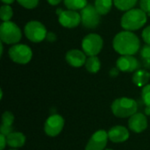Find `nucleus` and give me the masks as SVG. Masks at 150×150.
Wrapping results in <instances>:
<instances>
[{
  "instance_id": "f257e3e1",
  "label": "nucleus",
  "mask_w": 150,
  "mask_h": 150,
  "mask_svg": "<svg viewBox=\"0 0 150 150\" xmlns=\"http://www.w3.org/2000/svg\"><path fill=\"white\" fill-rule=\"evenodd\" d=\"M112 47L114 50L121 55H134L139 52L141 41L135 33L124 30L114 36Z\"/></svg>"
},
{
  "instance_id": "f03ea898",
  "label": "nucleus",
  "mask_w": 150,
  "mask_h": 150,
  "mask_svg": "<svg viewBox=\"0 0 150 150\" xmlns=\"http://www.w3.org/2000/svg\"><path fill=\"white\" fill-rule=\"evenodd\" d=\"M148 20V15L141 8H134L126 11L121 17L120 25L125 31L134 32L143 27Z\"/></svg>"
},
{
  "instance_id": "7ed1b4c3",
  "label": "nucleus",
  "mask_w": 150,
  "mask_h": 150,
  "mask_svg": "<svg viewBox=\"0 0 150 150\" xmlns=\"http://www.w3.org/2000/svg\"><path fill=\"white\" fill-rule=\"evenodd\" d=\"M112 112L118 118H130L137 112L138 105L135 100L128 98H120L112 104Z\"/></svg>"
},
{
  "instance_id": "20e7f679",
  "label": "nucleus",
  "mask_w": 150,
  "mask_h": 150,
  "mask_svg": "<svg viewBox=\"0 0 150 150\" xmlns=\"http://www.w3.org/2000/svg\"><path fill=\"white\" fill-rule=\"evenodd\" d=\"M22 38L20 28L12 21L2 22L0 25V40L7 45L18 44Z\"/></svg>"
},
{
  "instance_id": "39448f33",
  "label": "nucleus",
  "mask_w": 150,
  "mask_h": 150,
  "mask_svg": "<svg viewBox=\"0 0 150 150\" xmlns=\"http://www.w3.org/2000/svg\"><path fill=\"white\" fill-rule=\"evenodd\" d=\"M47 31L46 26L38 20H31L27 22L24 27V33L30 41L40 43L47 38Z\"/></svg>"
},
{
  "instance_id": "423d86ee",
  "label": "nucleus",
  "mask_w": 150,
  "mask_h": 150,
  "mask_svg": "<svg viewBox=\"0 0 150 150\" xmlns=\"http://www.w3.org/2000/svg\"><path fill=\"white\" fill-rule=\"evenodd\" d=\"M104 40L98 33H89L82 40V48L88 56H97L102 50Z\"/></svg>"
},
{
  "instance_id": "0eeeda50",
  "label": "nucleus",
  "mask_w": 150,
  "mask_h": 150,
  "mask_svg": "<svg viewBox=\"0 0 150 150\" xmlns=\"http://www.w3.org/2000/svg\"><path fill=\"white\" fill-rule=\"evenodd\" d=\"M8 54L12 62L18 64H26L32 60L33 51L29 46L18 43L9 48Z\"/></svg>"
},
{
  "instance_id": "6e6552de",
  "label": "nucleus",
  "mask_w": 150,
  "mask_h": 150,
  "mask_svg": "<svg viewBox=\"0 0 150 150\" xmlns=\"http://www.w3.org/2000/svg\"><path fill=\"white\" fill-rule=\"evenodd\" d=\"M81 23L87 29H95L101 20V15L98 12L95 6L88 4L80 12Z\"/></svg>"
},
{
  "instance_id": "1a4fd4ad",
  "label": "nucleus",
  "mask_w": 150,
  "mask_h": 150,
  "mask_svg": "<svg viewBox=\"0 0 150 150\" xmlns=\"http://www.w3.org/2000/svg\"><path fill=\"white\" fill-rule=\"evenodd\" d=\"M64 127V119L58 114H54L47 118L45 122V133L50 137L57 136Z\"/></svg>"
},
{
  "instance_id": "9d476101",
  "label": "nucleus",
  "mask_w": 150,
  "mask_h": 150,
  "mask_svg": "<svg viewBox=\"0 0 150 150\" xmlns=\"http://www.w3.org/2000/svg\"><path fill=\"white\" fill-rule=\"evenodd\" d=\"M58 20L61 25L65 28H75L81 23V15L76 11L66 10L58 15Z\"/></svg>"
},
{
  "instance_id": "9b49d317",
  "label": "nucleus",
  "mask_w": 150,
  "mask_h": 150,
  "mask_svg": "<svg viewBox=\"0 0 150 150\" xmlns=\"http://www.w3.org/2000/svg\"><path fill=\"white\" fill-rule=\"evenodd\" d=\"M108 139V134L105 131H97L89 140L85 150H105Z\"/></svg>"
},
{
  "instance_id": "f8f14e48",
  "label": "nucleus",
  "mask_w": 150,
  "mask_h": 150,
  "mask_svg": "<svg viewBox=\"0 0 150 150\" xmlns=\"http://www.w3.org/2000/svg\"><path fill=\"white\" fill-rule=\"evenodd\" d=\"M116 66L122 72H135L140 68V62L134 55H121L117 60Z\"/></svg>"
},
{
  "instance_id": "ddd939ff",
  "label": "nucleus",
  "mask_w": 150,
  "mask_h": 150,
  "mask_svg": "<svg viewBox=\"0 0 150 150\" xmlns=\"http://www.w3.org/2000/svg\"><path fill=\"white\" fill-rule=\"evenodd\" d=\"M128 127L134 133H142L145 131L148 127V120L146 115L141 112H136L130 117L128 120Z\"/></svg>"
},
{
  "instance_id": "4468645a",
  "label": "nucleus",
  "mask_w": 150,
  "mask_h": 150,
  "mask_svg": "<svg viewBox=\"0 0 150 150\" xmlns=\"http://www.w3.org/2000/svg\"><path fill=\"white\" fill-rule=\"evenodd\" d=\"M86 54L83 51L79 49H71L66 54V61L67 62L75 68H80L85 65L86 62Z\"/></svg>"
},
{
  "instance_id": "2eb2a0df",
  "label": "nucleus",
  "mask_w": 150,
  "mask_h": 150,
  "mask_svg": "<svg viewBox=\"0 0 150 150\" xmlns=\"http://www.w3.org/2000/svg\"><path fill=\"white\" fill-rule=\"evenodd\" d=\"M107 134L109 140L114 143L124 142L129 138V132L123 126H115L112 127Z\"/></svg>"
},
{
  "instance_id": "dca6fc26",
  "label": "nucleus",
  "mask_w": 150,
  "mask_h": 150,
  "mask_svg": "<svg viewBox=\"0 0 150 150\" xmlns=\"http://www.w3.org/2000/svg\"><path fill=\"white\" fill-rule=\"evenodd\" d=\"M14 121V115L11 112H4L2 115V125L0 127L1 134L7 136L12 133V124Z\"/></svg>"
},
{
  "instance_id": "f3484780",
  "label": "nucleus",
  "mask_w": 150,
  "mask_h": 150,
  "mask_svg": "<svg viewBox=\"0 0 150 150\" xmlns=\"http://www.w3.org/2000/svg\"><path fill=\"white\" fill-rule=\"evenodd\" d=\"M7 145L11 148L17 149L23 147L25 142V136L19 132H12L6 136Z\"/></svg>"
},
{
  "instance_id": "a211bd4d",
  "label": "nucleus",
  "mask_w": 150,
  "mask_h": 150,
  "mask_svg": "<svg viewBox=\"0 0 150 150\" xmlns=\"http://www.w3.org/2000/svg\"><path fill=\"white\" fill-rule=\"evenodd\" d=\"M150 79V73L145 69H138L134 73L133 83L138 87H144Z\"/></svg>"
},
{
  "instance_id": "6ab92c4d",
  "label": "nucleus",
  "mask_w": 150,
  "mask_h": 150,
  "mask_svg": "<svg viewBox=\"0 0 150 150\" xmlns=\"http://www.w3.org/2000/svg\"><path fill=\"white\" fill-rule=\"evenodd\" d=\"M113 4V0H95V8L98 12L103 16L106 15L112 10Z\"/></svg>"
},
{
  "instance_id": "aec40b11",
  "label": "nucleus",
  "mask_w": 150,
  "mask_h": 150,
  "mask_svg": "<svg viewBox=\"0 0 150 150\" xmlns=\"http://www.w3.org/2000/svg\"><path fill=\"white\" fill-rule=\"evenodd\" d=\"M86 69L92 74H95L99 71L101 68V62L98 56H89L85 62Z\"/></svg>"
},
{
  "instance_id": "412c9836",
  "label": "nucleus",
  "mask_w": 150,
  "mask_h": 150,
  "mask_svg": "<svg viewBox=\"0 0 150 150\" xmlns=\"http://www.w3.org/2000/svg\"><path fill=\"white\" fill-rule=\"evenodd\" d=\"M137 2L138 0H113V4L118 10L127 11L131 9H134Z\"/></svg>"
},
{
  "instance_id": "4be33fe9",
  "label": "nucleus",
  "mask_w": 150,
  "mask_h": 150,
  "mask_svg": "<svg viewBox=\"0 0 150 150\" xmlns=\"http://www.w3.org/2000/svg\"><path fill=\"white\" fill-rule=\"evenodd\" d=\"M63 3L68 10L76 11L78 10H83L88 5L87 0H63Z\"/></svg>"
},
{
  "instance_id": "5701e85b",
  "label": "nucleus",
  "mask_w": 150,
  "mask_h": 150,
  "mask_svg": "<svg viewBox=\"0 0 150 150\" xmlns=\"http://www.w3.org/2000/svg\"><path fill=\"white\" fill-rule=\"evenodd\" d=\"M142 99L146 105L145 113L146 115H150V84H147L143 87L142 91Z\"/></svg>"
},
{
  "instance_id": "b1692460",
  "label": "nucleus",
  "mask_w": 150,
  "mask_h": 150,
  "mask_svg": "<svg viewBox=\"0 0 150 150\" xmlns=\"http://www.w3.org/2000/svg\"><path fill=\"white\" fill-rule=\"evenodd\" d=\"M13 16V10L9 4H4L0 8V18L3 22L11 21Z\"/></svg>"
},
{
  "instance_id": "393cba45",
  "label": "nucleus",
  "mask_w": 150,
  "mask_h": 150,
  "mask_svg": "<svg viewBox=\"0 0 150 150\" xmlns=\"http://www.w3.org/2000/svg\"><path fill=\"white\" fill-rule=\"evenodd\" d=\"M141 56L143 60L144 66L146 68H150V45L147 44L142 48Z\"/></svg>"
},
{
  "instance_id": "a878e982",
  "label": "nucleus",
  "mask_w": 150,
  "mask_h": 150,
  "mask_svg": "<svg viewBox=\"0 0 150 150\" xmlns=\"http://www.w3.org/2000/svg\"><path fill=\"white\" fill-rule=\"evenodd\" d=\"M18 3L24 8L32 10L38 6L40 0H17Z\"/></svg>"
},
{
  "instance_id": "bb28decb",
  "label": "nucleus",
  "mask_w": 150,
  "mask_h": 150,
  "mask_svg": "<svg viewBox=\"0 0 150 150\" xmlns=\"http://www.w3.org/2000/svg\"><path fill=\"white\" fill-rule=\"evenodd\" d=\"M140 8L150 16V0H140Z\"/></svg>"
},
{
  "instance_id": "cd10ccee",
  "label": "nucleus",
  "mask_w": 150,
  "mask_h": 150,
  "mask_svg": "<svg viewBox=\"0 0 150 150\" xmlns=\"http://www.w3.org/2000/svg\"><path fill=\"white\" fill-rule=\"evenodd\" d=\"M142 37L146 44L150 45V25L143 29L142 33Z\"/></svg>"
},
{
  "instance_id": "c85d7f7f",
  "label": "nucleus",
  "mask_w": 150,
  "mask_h": 150,
  "mask_svg": "<svg viewBox=\"0 0 150 150\" xmlns=\"http://www.w3.org/2000/svg\"><path fill=\"white\" fill-rule=\"evenodd\" d=\"M7 144L6 136L4 134H0V150H4Z\"/></svg>"
},
{
  "instance_id": "c756f323",
  "label": "nucleus",
  "mask_w": 150,
  "mask_h": 150,
  "mask_svg": "<svg viewBox=\"0 0 150 150\" xmlns=\"http://www.w3.org/2000/svg\"><path fill=\"white\" fill-rule=\"evenodd\" d=\"M56 35H55V33H53V32H49V33H47V41H49V42H54L55 40H56Z\"/></svg>"
},
{
  "instance_id": "7c9ffc66",
  "label": "nucleus",
  "mask_w": 150,
  "mask_h": 150,
  "mask_svg": "<svg viewBox=\"0 0 150 150\" xmlns=\"http://www.w3.org/2000/svg\"><path fill=\"white\" fill-rule=\"evenodd\" d=\"M119 72H120V69H119L117 67H116V68H113V69H112L110 70V76H112V77L117 76L118 74H119Z\"/></svg>"
},
{
  "instance_id": "2f4dec72",
  "label": "nucleus",
  "mask_w": 150,
  "mask_h": 150,
  "mask_svg": "<svg viewBox=\"0 0 150 150\" xmlns=\"http://www.w3.org/2000/svg\"><path fill=\"white\" fill-rule=\"evenodd\" d=\"M47 1L51 5H58L62 0H47Z\"/></svg>"
},
{
  "instance_id": "473e14b6",
  "label": "nucleus",
  "mask_w": 150,
  "mask_h": 150,
  "mask_svg": "<svg viewBox=\"0 0 150 150\" xmlns=\"http://www.w3.org/2000/svg\"><path fill=\"white\" fill-rule=\"evenodd\" d=\"M4 4H12V3H14V1L15 0H1Z\"/></svg>"
},
{
  "instance_id": "72a5a7b5",
  "label": "nucleus",
  "mask_w": 150,
  "mask_h": 150,
  "mask_svg": "<svg viewBox=\"0 0 150 150\" xmlns=\"http://www.w3.org/2000/svg\"><path fill=\"white\" fill-rule=\"evenodd\" d=\"M0 49H1V52H0V56L3 55V51H4V43L1 41L0 42Z\"/></svg>"
},
{
  "instance_id": "f704fd0d",
  "label": "nucleus",
  "mask_w": 150,
  "mask_h": 150,
  "mask_svg": "<svg viewBox=\"0 0 150 150\" xmlns=\"http://www.w3.org/2000/svg\"><path fill=\"white\" fill-rule=\"evenodd\" d=\"M105 150H112V149H105Z\"/></svg>"
},
{
  "instance_id": "c9c22d12",
  "label": "nucleus",
  "mask_w": 150,
  "mask_h": 150,
  "mask_svg": "<svg viewBox=\"0 0 150 150\" xmlns=\"http://www.w3.org/2000/svg\"><path fill=\"white\" fill-rule=\"evenodd\" d=\"M10 150H17V149H10Z\"/></svg>"
}]
</instances>
